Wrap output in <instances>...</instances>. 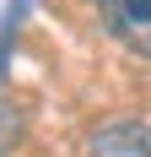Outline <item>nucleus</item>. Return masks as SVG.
<instances>
[{
	"instance_id": "nucleus-1",
	"label": "nucleus",
	"mask_w": 151,
	"mask_h": 157,
	"mask_svg": "<svg viewBox=\"0 0 151 157\" xmlns=\"http://www.w3.org/2000/svg\"><path fill=\"white\" fill-rule=\"evenodd\" d=\"M97 16L130 54L151 60V0H97Z\"/></svg>"
},
{
	"instance_id": "nucleus-2",
	"label": "nucleus",
	"mask_w": 151,
	"mask_h": 157,
	"mask_svg": "<svg viewBox=\"0 0 151 157\" xmlns=\"http://www.w3.org/2000/svg\"><path fill=\"white\" fill-rule=\"evenodd\" d=\"M92 157H151V125L140 119H108L87 146Z\"/></svg>"
}]
</instances>
